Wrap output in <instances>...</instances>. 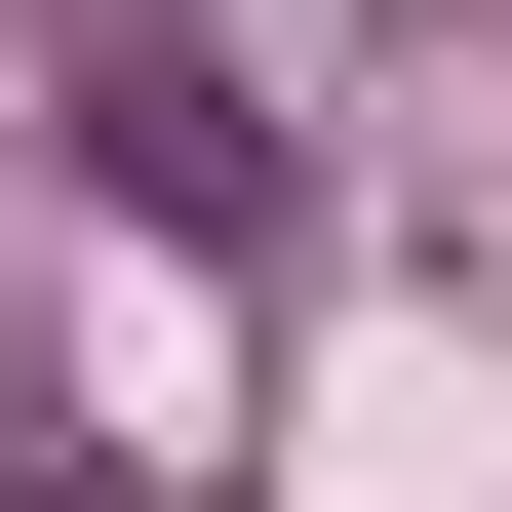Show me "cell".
Masks as SVG:
<instances>
[{
  "label": "cell",
  "instance_id": "6da1fadb",
  "mask_svg": "<svg viewBox=\"0 0 512 512\" xmlns=\"http://www.w3.org/2000/svg\"><path fill=\"white\" fill-rule=\"evenodd\" d=\"M79 158H119V197H158V237H276V158H237V79H158V40H119V79H79Z\"/></svg>",
  "mask_w": 512,
  "mask_h": 512
}]
</instances>
